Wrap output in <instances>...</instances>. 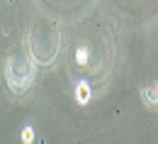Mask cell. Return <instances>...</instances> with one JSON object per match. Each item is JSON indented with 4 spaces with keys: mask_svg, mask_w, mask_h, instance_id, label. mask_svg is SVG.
I'll list each match as a JSON object with an SVG mask.
<instances>
[{
    "mask_svg": "<svg viewBox=\"0 0 158 144\" xmlns=\"http://www.w3.org/2000/svg\"><path fill=\"white\" fill-rule=\"evenodd\" d=\"M27 49H29V59L34 61V66H41V68L54 66L56 59L61 56V32H59V27H51L46 22H37L29 29Z\"/></svg>",
    "mask_w": 158,
    "mask_h": 144,
    "instance_id": "6da1fadb",
    "label": "cell"
},
{
    "mask_svg": "<svg viewBox=\"0 0 158 144\" xmlns=\"http://www.w3.org/2000/svg\"><path fill=\"white\" fill-rule=\"evenodd\" d=\"M34 76H37V68L29 56L10 54L5 59V83L12 95H24L34 85Z\"/></svg>",
    "mask_w": 158,
    "mask_h": 144,
    "instance_id": "7a4b0ae2",
    "label": "cell"
},
{
    "mask_svg": "<svg viewBox=\"0 0 158 144\" xmlns=\"http://www.w3.org/2000/svg\"><path fill=\"white\" fill-rule=\"evenodd\" d=\"M73 95H76V103L85 107V105L93 100V88H90V83L80 78V81L76 83V88H73Z\"/></svg>",
    "mask_w": 158,
    "mask_h": 144,
    "instance_id": "3957f363",
    "label": "cell"
},
{
    "mask_svg": "<svg viewBox=\"0 0 158 144\" xmlns=\"http://www.w3.org/2000/svg\"><path fill=\"white\" fill-rule=\"evenodd\" d=\"M141 100H143V105L148 110H156L158 107V85L156 83H148V85L141 88Z\"/></svg>",
    "mask_w": 158,
    "mask_h": 144,
    "instance_id": "277c9868",
    "label": "cell"
},
{
    "mask_svg": "<svg viewBox=\"0 0 158 144\" xmlns=\"http://www.w3.org/2000/svg\"><path fill=\"white\" fill-rule=\"evenodd\" d=\"M20 139H22V144H32L34 139H37V132H34V127H32V124H24V127H22Z\"/></svg>",
    "mask_w": 158,
    "mask_h": 144,
    "instance_id": "5b68a950",
    "label": "cell"
},
{
    "mask_svg": "<svg viewBox=\"0 0 158 144\" xmlns=\"http://www.w3.org/2000/svg\"><path fill=\"white\" fill-rule=\"evenodd\" d=\"M88 59H90V49L88 46H78L76 49V63L78 66H88Z\"/></svg>",
    "mask_w": 158,
    "mask_h": 144,
    "instance_id": "8992f818",
    "label": "cell"
}]
</instances>
